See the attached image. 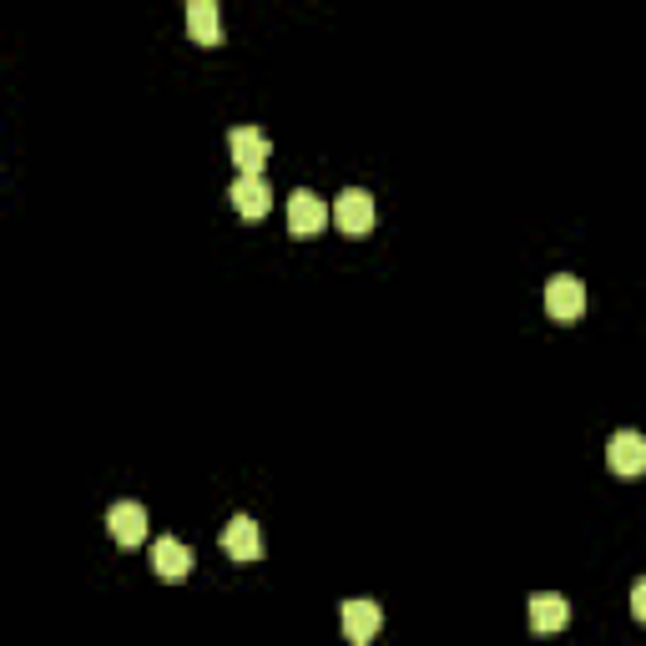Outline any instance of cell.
<instances>
[{"instance_id":"6da1fadb","label":"cell","mask_w":646,"mask_h":646,"mask_svg":"<svg viewBox=\"0 0 646 646\" xmlns=\"http://www.w3.org/2000/svg\"><path fill=\"white\" fill-rule=\"evenodd\" d=\"M545 314H551L555 324H576V318L586 314V289H580V278L555 273L551 283H545Z\"/></svg>"},{"instance_id":"7a4b0ae2","label":"cell","mask_w":646,"mask_h":646,"mask_svg":"<svg viewBox=\"0 0 646 646\" xmlns=\"http://www.w3.org/2000/svg\"><path fill=\"white\" fill-rule=\"evenodd\" d=\"M227 146H233V162H238V177H263L268 132H258V127H233V132H227Z\"/></svg>"},{"instance_id":"3957f363","label":"cell","mask_w":646,"mask_h":646,"mask_svg":"<svg viewBox=\"0 0 646 646\" xmlns=\"http://www.w3.org/2000/svg\"><path fill=\"white\" fill-rule=\"evenodd\" d=\"M333 223L343 227V233H369L374 227V198L364 192V187H349V192H339V202H333Z\"/></svg>"},{"instance_id":"277c9868","label":"cell","mask_w":646,"mask_h":646,"mask_svg":"<svg viewBox=\"0 0 646 646\" xmlns=\"http://www.w3.org/2000/svg\"><path fill=\"white\" fill-rule=\"evenodd\" d=\"M607 460L616 475H642L646 470V435H636V430H616L607 445Z\"/></svg>"},{"instance_id":"5b68a950","label":"cell","mask_w":646,"mask_h":646,"mask_svg":"<svg viewBox=\"0 0 646 646\" xmlns=\"http://www.w3.org/2000/svg\"><path fill=\"white\" fill-rule=\"evenodd\" d=\"M324 223H329L324 198H314L308 187H298V192L289 198V227L298 233V238H308V233H324Z\"/></svg>"},{"instance_id":"8992f818","label":"cell","mask_w":646,"mask_h":646,"mask_svg":"<svg viewBox=\"0 0 646 646\" xmlns=\"http://www.w3.org/2000/svg\"><path fill=\"white\" fill-rule=\"evenodd\" d=\"M384 626V611L374 601H343V636L354 646H369Z\"/></svg>"},{"instance_id":"52a82bcc","label":"cell","mask_w":646,"mask_h":646,"mask_svg":"<svg viewBox=\"0 0 646 646\" xmlns=\"http://www.w3.org/2000/svg\"><path fill=\"white\" fill-rule=\"evenodd\" d=\"M223 551L233 555V561H258V555H263V536H258V526H252L248 515H233L223 526Z\"/></svg>"},{"instance_id":"ba28073f","label":"cell","mask_w":646,"mask_h":646,"mask_svg":"<svg viewBox=\"0 0 646 646\" xmlns=\"http://www.w3.org/2000/svg\"><path fill=\"white\" fill-rule=\"evenodd\" d=\"M106 526H111V536H117L121 545H142L146 541V510L137 501L111 505V510H106Z\"/></svg>"},{"instance_id":"9c48e42d","label":"cell","mask_w":646,"mask_h":646,"mask_svg":"<svg viewBox=\"0 0 646 646\" xmlns=\"http://www.w3.org/2000/svg\"><path fill=\"white\" fill-rule=\"evenodd\" d=\"M227 202H233L243 218H268V208H273V187H268L263 177H238L233 192H227Z\"/></svg>"},{"instance_id":"30bf717a","label":"cell","mask_w":646,"mask_h":646,"mask_svg":"<svg viewBox=\"0 0 646 646\" xmlns=\"http://www.w3.org/2000/svg\"><path fill=\"white\" fill-rule=\"evenodd\" d=\"M571 621V601L566 596H555V591H536L530 596V626H536V632H561V626H566Z\"/></svg>"},{"instance_id":"8fae6325","label":"cell","mask_w":646,"mask_h":646,"mask_svg":"<svg viewBox=\"0 0 646 646\" xmlns=\"http://www.w3.org/2000/svg\"><path fill=\"white\" fill-rule=\"evenodd\" d=\"M152 566H157V576H162V580H183L187 571H192V551H187L183 541L162 536V541L152 545Z\"/></svg>"},{"instance_id":"7c38bea8","label":"cell","mask_w":646,"mask_h":646,"mask_svg":"<svg viewBox=\"0 0 646 646\" xmlns=\"http://www.w3.org/2000/svg\"><path fill=\"white\" fill-rule=\"evenodd\" d=\"M187 31H192V40H202V46H218V40H223L218 5H212V0H192V5H187Z\"/></svg>"},{"instance_id":"4fadbf2b","label":"cell","mask_w":646,"mask_h":646,"mask_svg":"<svg viewBox=\"0 0 646 646\" xmlns=\"http://www.w3.org/2000/svg\"><path fill=\"white\" fill-rule=\"evenodd\" d=\"M632 616H636V621H646V576L632 586Z\"/></svg>"}]
</instances>
